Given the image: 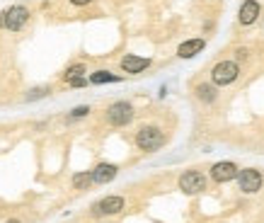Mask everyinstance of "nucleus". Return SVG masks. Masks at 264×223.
Here are the masks:
<instances>
[{
    "instance_id": "obj_1",
    "label": "nucleus",
    "mask_w": 264,
    "mask_h": 223,
    "mask_svg": "<svg viewBox=\"0 0 264 223\" xmlns=\"http://www.w3.org/2000/svg\"><path fill=\"white\" fill-rule=\"evenodd\" d=\"M134 141H136L139 151H143V153H153V151H160V148L165 146V134H163L160 126L146 124L136 131V139Z\"/></svg>"
},
{
    "instance_id": "obj_2",
    "label": "nucleus",
    "mask_w": 264,
    "mask_h": 223,
    "mask_svg": "<svg viewBox=\"0 0 264 223\" xmlns=\"http://www.w3.org/2000/svg\"><path fill=\"white\" fill-rule=\"evenodd\" d=\"M134 117H136V112H134V104L131 102H126V99H119V102H111L109 107H107V114H104V119H107V124L109 126H126L134 122Z\"/></svg>"
},
{
    "instance_id": "obj_3",
    "label": "nucleus",
    "mask_w": 264,
    "mask_h": 223,
    "mask_svg": "<svg viewBox=\"0 0 264 223\" xmlns=\"http://www.w3.org/2000/svg\"><path fill=\"white\" fill-rule=\"evenodd\" d=\"M29 20V10L25 5H10L5 13H0V27L10 29V32H20L27 25Z\"/></svg>"
},
{
    "instance_id": "obj_4",
    "label": "nucleus",
    "mask_w": 264,
    "mask_h": 223,
    "mask_svg": "<svg viewBox=\"0 0 264 223\" xmlns=\"http://www.w3.org/2000/svg\"><path fill=\"white\" fill-rule=\"evenodd\" d=\"M126 206L124 196H104V199H99V201H95L92 204V209H90V213L92 216H97V218H104V216H116V213H121Z\"/></svg>"
},
{
    "instance_id": "obj_5",
    "label": "nucleus",
    "mask_w": 264,
    "mask_h": 223,
    "mask_svg": "<svg viewBox=\"0 0 264 223\" xmlns=\"http://www.w3.org/2000/svg\"><path fill=\"white\" fill-rule=\"evenodd\" d=\"M237 75H240V68H237L235 61H221V63H216L213 70H211V80H213V85H221V87L235 83Z\"/></svg>"
},
{
    "instance_id": "obj_6",
    "label": "nucleus",
    "mask_w": 264,
    "mask_h": 223,
    "mask_svg": "<svg viewBox=\"0 0 264 223\" xmlns=\"http://www.w3.org/2000/svg\"><path fill=\"white\" fill-rule=\"evenodd\" d=\"M180 189L184 194H199V192H204V189H206V177H204V172H199V170H187L180 177Z\"/></svg>"
},
{
    "instance_id": "obj_7",
    "label": "nucleus",
    "mask_w": 264,
    "mask_h": 223,
    "mask_svg": "<svg viewBox=\"0 0 264 223\" xmlns=\"http://www.w3.org/2000/svg\"><path fill=\"white\" fill-rule=\"evenodd\" d=\"M237 182H240V189L245 194H254L262 189V172L259 170H242V172H237Z\"/></svg>"
},
{
    "instance_id": "obj_8",
    "label": "nucleus",
    "mask_w": 264,
    "mask_h": 223,
    "mask_svg": "<svg viewBox=\"0 0 264 223\" xmlns=\"http://www.w3.org/2000/svg\"><path fill=\"white\" fill-rule=\"evenodd\" d=\"M90 175H92V184H107L119 175V167L114 163H99L95 170H90Z\"/></svg>"
},
{
    "instance_id": "obj_9",
    "label": "nucleus",
    "mask_w": 264,
    "mask_h": 223,
    "mask_svg": "<svg viewBox=\"0 0 264 223\" xmlns=\"http://www.w3.org/2000/svg\"><path fill=\"white\" fill-rule=\"evenodd\" d=\"M148 66H151V58H143V56H136V54H126L124 58H121V70H124V73H131V75L143 73Z\"/></svg>"
},
{
    "instance_id": "obj_10",
    "label": "nucleus",
    "mask_w": 264,
    "mask_h": 223,
    "mask_svg": "<svg viewBox=\"0 0 264 223\" xmlns=\"http://www.w3.org/2000/svg\"><path fill=\"white\" fill-rule=\"evenodd\" d=\"M237 172H240V170H237V165H235V163H228V160H225V163H216V165L211 167V177H213L216 182H230V180H235Z\"/></svg>"
},
{
    "instance_id": "obj_11",
    "label": "nucleus",
    "mask_w": 264,
    "mask_h": 223,
    "mask_svg": "<svg viewBox=\"0 0 264 223\" xmlns=\"http://www.w3.org/2000/svg\"><path fill=\"white\" fill-rule=\"evenodd\" d=\"M257 17H259V3L257 0H245L240 5V15H237L240 25H252Z\"/></svg>"
},
{
    "instance_id": "obj_12",
    "label": "nucleus",
    "mask_w": 264,
    "mask_h": 223,
    "mask_svg": "<svg viewBox=\"0 0 264 223\" xmlns=\"http://www.w3.org/2000/svg\"><path fill=\"white\" fill-rule=\"evenodd\" d=\"M204 49H206V42H204V39H187V42L180 44L177 56H180V58H194V56L201 54Z\"/></svg>"
},
{
    "instance_id": "obj_13",
    "label": "nucleus",
    "mask_w": 264,
    "mask_h": 223,
    "mask_svg": "<svg viewBox=\"0 0 264 223\" xmlns=\"http://www.w3.org/2000/svg\"><path fill=\"white\" fill-rule=\"evenodd\" d=\"M87 80L92 85H107V83H119L121 78L116 73H109V70H95V73H90Z\"/></svg>"
},
{
    "instance_id": "obj_14",
    "label": "nucleus",
    "mask_w": 264,
    "mask_h": 223,
    "mask_svg": "<svg viewBox=\"0 0 264 223\" xmlns=\"http://www.w3.org/2000/svg\"><path fill=\"white\" fill-rule=\"evenodd\" d=\"M92 187V175H90V170H85V172H75L73 175V189H90Z\"/></svg>"
},
{
    "instance_id": "obj_15",
    "label": "nucleus",
    "mask_w": 264,
    "mask_h": 223,
    "mask_svg": "<svg viewBox=\"0 0 264 223\" xmlns=\"http://www.w3.org/2000/svg\"><path fill=\"white\" fill-rule=\"evenodd\" d=\"M196 97L204 99V102H213V99H216V87L209 85V83L196 85Z\"/></svg>"
},
{
    "instance_id": "obj_16",
    "label": "nucleus",
    "mask_w": 264,
    "mask_h": 223,
    "mask_svg": "<svg viewBox=\"0 0 264 223\" xmlns=\"http://www.w3.org/2000/svg\"><path fill=\"white\" fill-rule=\"evenodd\" d=\"M87 73V68H85L83 63H73V66H68L66 68V73H63V80L68 83V80H73V78H80V75H85Z\"/></svg>"
},
{
    "instance_id": "obj_17",
    "label": "nucleus",
    "mask_w": 264,
    "mask_h": 223,
    "mask_svg": "<svg viewBox=\"0 0 264 223\" xmlns=\"http://www.w3.org/2000/svg\"><path fill=\"white\" fill-rule=\"evenodd\" d=\"M49 92H51V87H49V85H42V87L29 90L27 95H25V99H27V102H34V99H39V97H46Z\"/></svg>"
},
{
    "instance_id": "obj_18",
    "label": "nucleus",
    "mask_w": 264,
    "mask_h": 223,
    "mask_svg": "<svg viewBox=\"0 0 264 223\" xmlns=\"http://www.w3.org/2000/svg\"><path fill=\"white\" fill-rule=\"evenodd\" d=\"M87 114H90V107H87V104H80V107H75V109L70 112L68 119L70 122H73V119H83V117H87Z\"/></svg>"
},
{
    "instance_id": "obj_19",
    "label": "nucleus",
    "mask_w": 264,
    "mask_h": 223,
    "mask_svg": "<svg viewBox=\"0 0 264 223\" xmlns=\"http://www.w3.org/2000/svg\"><path fill=\"white\" fill-rule=\"evenodd\" d=\"M87 83H90V80H87L85 75H80V78H73V80H68V85H70V87H85Z\"/></svg>"
},
{
    "instance_id": "obj_20",
    "label": "nucleus",
    "mask_w": 264,
    "mask_h": 223,
    "mask_svg": "<svg viewBox=\"0 0 264 223\" xmlns=\"http://www.w3.org/2000/svg\"><path fill=\"white\" fill-rule=\"evenodd\" d=\"M70 3H73V5H75V8H83V5H90V3H92V0H70Z\"/></svg>"
},
{
    "instance_id": "obj_21",
    "label": "nucleus",
    "mask_w": 264,
    "mask_h": 223,
    "mask_svg": "<svg viewBox=\"0 0 264 223\" xmlns=\"http://www.w3.org/2000/svg\"><path fill=\"white\" fill-rule=\"evenodd\" d=\"M5 223H20V221H17V218H10V221H5Z\"/></svg>"
}]
</instances>
